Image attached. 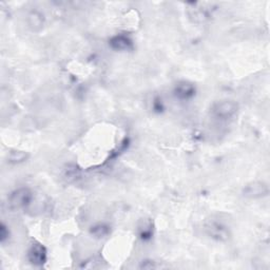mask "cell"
I'll list each match as a JSON object with an SVG mask.
<instances>
[{
  "instance_id": "cell-13",
  "label": "cell",
  "mask_w": 270,
  "mask_h": 270,
  "mask_svg": "<svg viewBox=\"0 0 270 270\" xmlns=\"http://www.w3.org/2000/svg\"><path fill=\"white\" fill-rule=\"evenodd\" d=\"M77 177V169L76 168H73V169H68L67 172H65L64 178L67 180H71V179H75Z\"/></svg>"
},
{
  "instance_id": "cell-7",
  "label": "cell",
  "mask_w": 270,
  "mask_h": 270,
  "mask_svg": "<svg viewBox=\"0 0 270 270\" xmlns=\"http://www.w3.org/2000/svg\"><path fill=\"white\" fill-rule=\"evenodd\" d=\"M208 235L210 238H212L217 240H225L228 239V229L225 227L224 225L220 223H211L208 225L207 227Z\"/></svg>"
},
{
  "instance_id": "cell-6",
  "label": "cell",
  "mask_w": 270,
  "mask_h": 270,
  "mask_svg": "<svg viewBox=\"0 0 270 270\" xmlns=\"http://www.w3.org/2000/svg\"><path fill=\"white\" fill-rule=\"evenodd\" d=\"M174 96L180 100H188L195 95V87L191 83L180 82L174 88Z\"/></svg>"
},
{
  "instance_id": "cell-1",
  "label": "cell",
  "mask_w": 270,
  "mask_h": 270,
  "mask_svg": "<svg viewBox=\"0 0 270 270\" xmlns=\"http://www.w3.org/2000/svg\"><path fill=\"white\" fill-rule=\"evenodd\" d=\"M239 112L237 101L231 99H223L216 101L211 107V115L218 120H229L235 118Z\"/></svg>"
},
{
  "instance_id": "cell-10",
  "label": "cell",
  "mask_w": 270,
  "mask_h": 270,
  "mask_svg": "<svg viewBox=\"0 0 270 270\" xmlns=\"http://www.w3.org/2000/svg\"><path fill=\"white\" fill-rule=\"evenodd\" d=\"M91 233L98 239L106 238L110 233V227L105 224H97L91 228Z\"/></svg>"
},
{
  "instance_id": "cell-5",
  "label": "cell",
  "mask_w": 270,
  "mask_h": 270,
  "mask_svg": "<svg viewBox=\"0 0 270 270\" xmlns=\"http://www.w3.org/2000/svg\"><path fill=\"white\" fill-rule=\"evenodd\" d=\"M109 46L111 49L115 51H120V52H125V51H130L133 49V41L129 36L119 34L115 35L109 41Z\"/></svg>"
},
{
  "instance_id": "cell-3",
  "label": "cell",
  "mask_w": 270,
  "mask_h": 270,
  "mask_svg": "<svg viewBox=\"0 0 270 270\" xmlns=\"http://www.w3.org/2000/svg\"><path fill=\"white\" fill-rule=\"evenodd\" d=\"M27 257L34 266H42L47 262L48 252L46 247L38 242H34L28 249Z\"/></svg>"
},
{
  "instance_id": "cell-11",
  "label": "cell",
  "mask_w": 270,
  "mask_h": 270,
  "mask_svg": "<svg viewBox=\"0 0 270 270\" xmlns=\"http://www.w3.org/2000/svg\"><path fill=\"white\" fill-rule=\"evenodd\" d=\"M9 236H10L9 228L6 227V226L4 224L0 225V242L4 243L5 240L9 239Z\"/></svg>"
},
{
  "instance_id": "cell-9",
  "label": "cell",
  "mask_w": 270,
  "mask_h": 270,
  "mask_svg": "<svg viewBox=\"0 0 270 270\" xmlns=\"http://www.w3.org/2000/svg\"><path fill=\"white\" fill-rule=\"evenodd\" d=\"M29 158V154L25 151H20V150H13L9 153L8 155V162L10 164L16 165V164H21L25 163L26 160Z\"/></svg>"
},
{
  "instance_id": "cell-4",
  "label": "cell",
  "mask_w": 270,
  "mask_h": 270,
  "mask_svg": "<svg viewBox=\"0 0 270 270\" xmlns=\"http://www.w3.org/2000/svg\"><path fill=\"white\" fill-rule=\"evenodd\" d=\"M268 185L263 183V181H254V183H251L250 185H247L243 190L244 196L249 199L264 198V196L268 195Z\"/></svg>"
},
{
  "instance_id": "cell-12",
  "label": "cell",
  "mask_w": 270,
  "mask_h": 270,
  "mask_svg": "<svg viewBox=\"0 0 270 270\" xmlns=\"http://www.w3.org/2000/svg\"><path fill=\"white\" fill-rule=\"evenodd\" d=\"M140 268H144V269H154V268H158V266L155 264L154 261H151V260H146V261H143L142 264L140 266Z\"/></svg>"
},
{
  "instance_id": "cell-8",
  "label": "cell",
  "mask_w": 270,
  "mask_h": 270,
  "mask_svg": "<svg viewBox=\"0 0 270 270\" xmlns=\"http://www.w3.org/2000/svg\"><path fill=\"white\" fill-rule=\"evenodd\" d=\"M28 25L33 31H40L45 25V17L38 11H32L28 15Z\"/></svg>"
},
{
  "instance_id": "cell-2",
  "label": "cell",
  "mask_w": 270,
  "mask_h": 270,
  "mask_svg": "<svg viewBox=\"0 0 270 270\" xmlns=\"http://www.w3.org/2000/svg\"><path fill=\"white\" fill-rule=\"evenodd\" d=\"M33 201V193L29 188L21 187L14 190L8 199L9 206L12 210L26 209Z\"/></svg>"
}]
</instances>
